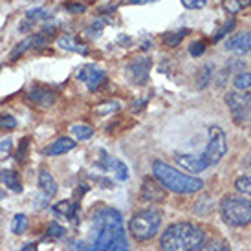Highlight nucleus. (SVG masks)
Masks as SVG:
<instances>
[{
  "label": "nucleus",
  "instance_id": "f257e3e1",
  "mask_svg": "<svg viewBox=\"0 0 251 251\" xmlns=\"http://www.w3.org/2000/svg\"><path fill=\"white\" fill-rule=\"evenodd\" d=\"M90 248L92 251H108L116 244L125 242V229L121 213L114 207H99L92 216V231H90Z\"/></svg>",
  "mask_w": 251,
  "mask_h": 251
},
{
  "label": "nucleus",
  "instance_id": "f03ea898",
  "mask_svg": "<svg viewBox=\"0 0 251 251\" xmlns=\"http://www.w3.org/2000/svg\"><path fill=\"white\" fill-rule=\"evenodd\" d=\"M209 142L207 147L202 154L193 156V154H176L174 160L180 165L181 169H185L189 173H202L205 169H209L213 165H216L226 156L228 152V140H226V132L220 126L213 125L209 126Z\"/></svg>",
  "mask_w": 251,
  "mask_h": 251
},
{
  "label": "nucleus",
  "instance_id": "7ed1b4c3",
  "mask_svg": "<svg viewBox=\"0 0 251 251\" xmlns=\"http://www.w3.org/2000/svg\"><path fill=\"white\" fill-rule=\"evenodd\" d=\"M205 231L191 222L171 224L160 236L161 251H198L205 244Z\"/></svg>",
  "mask_w": 251,
  "mask_h": 251
},
{
  "label": "nucleus",
  "instance_id": "20e7f679",
  "mask_svg": "<svg viewBox=\"0 0 251 251\" xmlns=\"http://www.w3.org/2000/svg\"><path fill=\"white\" fill-rule=\"evenodd\" d=\"M152 173H154V178L165 189L178 193V195H193V193H198L204 189V181L200 178L181 173V171L174 169L165 161H160V160L152 163Z\"/></svg>",
  "mask_w": 251,
  "mask_h": 251
},
{
  "label": "nucleus",
  "instance_id": "39448f33",
  "mask_svg": "<svg viewBox=\"0 0 251 251\" xmlns=\"http://www.w3.org/2000/svg\"><path fill=\"white\" fill-rule=\"evenodd\" d=\"M220 215L228 226H233V228L250 226L251 200L242 197H226L220 202Z\"/></svg>",
  "mask_w": 251,
  "mask_h": 251
},
{
  "label": "nucleus",
  "instance_id": "423d86ee",
  "mask_svg": "<svg viewBox=\"0 0 251 251\" xmlns=\"http://www.w3.org/2000/svg\"><path fill=\"white\" fill-rule=\"evenodd\" d=\"M160 226H161V213L158 209H142L128 222L130 235L138 242H145V240H150L152 236H156Z\"/></svg>",
  "mask_w": 251,
  "mask_h": 251
},
{
  "label": "nucleus",
  "instance_id": "0eeeda50",
  "mask_svg": "<svg viewBox=\"0 0 251 251\" xmlns=\"http://www.w3.org/2000/svg\"><path fill=\"white\" fill-rule=\"evenodd\" d=\"M226 105L236 123L240 125L251 123V95L248 92H240V90L229 92L226 95Z\"/></svg>",
  "mask_w": 251,
  "mask_h": 251
},
{
  "label": "nucleus",
  "instance_id": "6e6552de",
  "mask_svg": "<svg viewBox=\"0 0 251 251\" xmlns=\"http://www.w3.org/2000/svg\"><path fill=\"white\" fill-rule=\"evenodd\" d=\"M150 68H152V61L149 57H136L125 66V75L132 85L143 87L149 81Z\"/></svg>",
  "mask_w": 251,
  "mask_h": 251
},
{
  "label": "nucleus",
  "instance_id": "1a4fd4ad",
  "mask_svg": "<svg viewBox=\"0 0 251 251\" xmlns=\"http://www.w3.org/2000/svg\"><path fill=\"white\" fill-rule=\"evenodd\" d=\"M77 79L87 83V87L90 92H97V88L105 83L107 75H105V72L99 70V68L94 66V64H87V66H83V68L79 70Z\"/></svg>",
  "mask_w": 251,
  "mask_h": 251
},
{
  "label": "nucleus",
  "instance_id": "9d476101",
  "mask_svg": "<svg viewBox=\"0 0 251 251\" xmlns=\"http://www.w3.org/2000/svg\"><path fill=\"white\" fill-rule=\"evenodd\" d=\"M48 35H44V33H33V35H30V37H26L24 40H20L18 44H17L15 48H13V52H11V59L13 61H17L20 55H24L28 50H33V48H42L48 44Z\"/></svg>",
  "mask_w": 251,
  "mask_h": 251
},
{
  "label": "nucleus",
  "instance_id": "9b49d317",
  "mask_svg": "<svg viewBox=\"0 0 251 251\" xmlns=\"http://www.w3.org/2000/svg\"><path fill=\"white\" fill-rule=\"evenodd\" d=\"M142 200L145 202H152V204H160L165 200L163 185L156 180V178H145L142 185Z\"/></svg>",
  "mask_w": 251,
  "mask_h": 251
},
{
  "label": "nucleus",
  "instance_id": "f8f14e48",
  "mask_svg": "<svg viewBox=\"0 0 251 251\" xmlns=\"http://www.w3.org/2000/svg\"><path fill=\"white\" fill-rule=\"evenodd\" d=\"M226 50L233 54H248L251 52V32L235 33L226 40Z\"/></svg>",
  "mask_w": 251,
  "mask_h": 251
},
{
  "label": "nucleus",
  "instance_id": "ddd939ff",
  "mask_svg": "<svg viewBox=\"0 0 251 251\" xmlns=\"http://www.w3.org/2000/svg\"><path fill=\"white\" fill-rule=\"evenodd\" d=\"M28 97H30V101H32L33 105L42 107V108H48V107L55 105V101H57V94H55L54 90L44 88V87L32 88V90L28 92Z\"/></svg>",
  "mask_w": 251,
  "mask_h": 251
},
{
  "label": "nucleus",
  "instance_id": "4468645a",
  "mask_svg": "<svg viewBox=\"0 0 251 251\" xmlns=\"http://www.w3.org/2000/svg\"><path fill=\"white\" fill-rule=\"evenodd\" d=\"M57 46L61 48V50L73 52V54H81V55H87L88 52L87 44H85L83 40H79L75 35H63V37H59V39H57Z\"/></svg>",
  "mask_w": 251,
  "mask_h": 251
},
{
  "label": "nucleus",
  "instance_id": "2eb2a0df",
  "mask_svg": "<svg viewBox=\"0 0 251 251\" xmlns=\"http://www.w3.org/2000/svg\"><path fill=\"white\" fill-rule=\"evenodd\" d=\"M73 149H75V142L72 138H59L52 145H48L46 149H42V152L46 156H61V154H66Z\"/></svg>",
  "mask_w": 251,
  "mask_h": 251
},
{
  "label": "nucleus",
  "instance_id": "dca6fc26",
  "mask_svg": "<svg viewBox=\"0 0 251 251\" xmlns=\"http://www.w3.org/2000/svg\"><path fill=\"white\" fill-rule=\"evenodd\" d=\"M48 15H50V13H48V11L44 8L28 9V11H26V15H24V20L20 22V26H18V32H28V30H32V26L35 22L50 18Z\"/></svg>",
  "mask_w": 251,
  "mask_h": 251
},
{
  "label": "nucleus",
  "instance_id": "f3484780",
  "mask_svg": "<svg viewBox=\"0 0 251 251\" xmlns=\"http://www.w3.org/2000/svg\"><path fill=\"white\" fill-rule=\"evenodd\" d=\"M39 187L42 191V195H46L48 198H54L57 195V181L48 171L39 173Z\"/></svg>",
  "mask_w": 251,
  "mask_h": 251
},
{
  "label": "nucleus",
  "instance_id": "a211bd4d",
  "mask_svg": "<svg viewBox=\"0 0 251 251\" xmlns=\"http://www.w3.org/2000/svg\"><path fill=\"white\" fill-rule=\"evenodd\" d=\"M0 181L17 195L22 193V183L18 180L17 173H13V171H0Z\"/></svg>",
  "mask_w": 251,
  "mask_h": 251
},
{
  "label": "nucleus",
  "instance_id": "6ab92c4d",
  "mask_svg": "<svg viewBox=\"0 0 251 251\" xmlns=\"http://www.w3.org/2000/svg\"><path fill=\"white\" fill-rule=\"evenodd\" d=\"M187 33H189V30H185V28H181V30H173V32L163 33V35H161V40H163L165 46L176 48L181 40L187 37Z\"/></svg>",
  "mask_w": 251,
  "mask_h": 251
},
{
  "label": "nucleus",
  "instance_id": "aec40b11",
  "mask_svg": "<svg viewBox=\"0 0 251 251\" xmlns=\"http://www.w3.org/2000/svg\"><path fill=\"white\" fill-rule=\"evenodd\" d=\"M54 213L55 215H59V216H64V218H68V220H73L75 213H77V204H73L70 200H63V202H59V204L54 205Z\"/></svg>",
  "mask_w": 251,
  "mask_h": 251
},
{
  "label": "nucleus",
  "instance_id": "412c9836",
  "mask_svg": "<svg viewBox=\"0 0 251 251\" xmlns=\"http://www.w3.org/2000/svg\"><path fill=\"white\" fill-rule=\"evenodd\" d=\"M70 132L73 134V138L77 142H88L92 136H94V128L88 125H72Z\"/></svg>",
  "mask_w": 251,
  "mask_h": 251
},
{
  "label": "nucleus",
  "instance_id": "4be33fe9",
  "mask_svg": "<svg viewBox=\"0 0 251 251\" xmlns=\"http://www.w3.org/2000/svg\"><path fill=\"white\" fill-rule=\"evenodd\" d=\"M110 171H114V174H116V178L119 181L128 180V169H126V165L121 160H112L110 161Z\"/></svg>",
  "mask_w": 251,
  "mask_h": 251
},
{
  "label": "nucleus",
  "instance_id": "5701e85b",
  "mask_svg": "<svg viewBox=\"0 0 251 251\" xmlns=\"http://www.w3.org/2000/svg\"><path fill=\"white\" fill-rule=\"evenodd\" d=\"M28 229V216L26 215H15L13 216V222H11V231L15 233V235H22L24 231Z\"/></svg>",
  "mask_w": 251,
  "mask_h": 251
},
{
  "label": "nucleus",
  "instance_id": "b1692460",
  "mask_svg": "<svg viewBox=\"0 0 251 251\" xmlns=\"http://www.w3.org/2000/svg\"><path fill=\"white\" fill-rule=\"evenodd\" d=\"M233 85L238 90H246V88H251V72H242V73H236L235 79H233Z\"/></svg>",
  "mask_w": 251,
  "mask_h": 251
},
{
  "label": "nucleus",
  "instance_id": "393cba45",
  "mask_svg": "<svg viewBox=\"0 0 251 251\" xmlns=\"http://www.w3.org/2000/svg\"><path fill=\"white\" fill-rule=\"evenodd\" d=\"M46 235L50 236V238H54V240H59V238L66 236V228H64V226H61L59 222H52V224L48 226Z\"/></svg>",
  "mask_w": 251,
  "mask_h": 251
},
{
  "label": "nucleus",
  "instance_id": "a878e982",
  "mask_svg": "<svg viewBox=\"0 0 251 251\" xmlns=\"http://www.w3.org/2000/svg\"><path fill=\"white\" fill-rule=\"evenodd\" d=\"M103 30H105V22H103L101 18H97V20H94V22L88 26L85 33H87L88 39H97L99 35H103Z\"/></svg>",
  "mask_w": 251,
  "mask_h": 251
},
{
  "label": "nucleus",
  "instance_id": "bb28decb",
  "mask_svg": "<svg viewBox=\"0 0 251 251\" xmlns=\"http://www.w3.org/2000/svg\"><path fill=\"white\" fill-rule=\"evenodd\" d=\"M235 189L238 193H242V195L251 198V174L250 176H240V178L235 181Z\"/></svg>",
  "mask_w": 251,
  "mask_h": 251
},
{
  "label": "nucleus",
  "instance_id": "cd10ccee",
  "mask_svg": "<svg viewBox=\"0 0 251 251\" xmlns=\"http://www.w3.org/2000/svg\"><path fill=\"white\" fill-rule=\"evenodd\" d=\"M209 77H211V66H202L197 73V87L198 90H202V88L207 87V83H209Z\"/></svg>",
  "mask_w": 251,
  "mask_h": 251
},
{
  "label": "nucleus",
  "instance_id": "c85d7f7f",
  "mask_svg": "<svg viewBox=\"0 0 251 251\" xmlns=\"http://www.w3.org/2000/svg\"><path fill=\"white\" fill-rule=\"evenodd\" d=\"M198 251H231L229 246L224 240H211V242L204 244Z\"/></svg>",
  "mask_w": 251,
  "mask_h": 251
},
{
  "label": "nucleus",
  "instance_id": "c756f323",
  "mask_svg": "<svg viewBox=\"0 0 251 251\" xmlns=\"http://www.w3.org/2000/svg\"><path fill=\"white\" fill-rule=\"evenodd\" d=\"M17 125H18V121L13 116H9V114L0 116V130H13V128H17Z\"/></svg>",
  "mask_w": 251,
  "mask_h": 251
},
{
  "label": "nucleus",
  "instance_id": "7c9ffc66",
  "mask_svg": "<svg viewBox=\"0 0 251 251\" xmlns=\"http://www.w3.org/2000/svg\"><path fill=\"white\" fill-rule=\"evenodd\" d=\"M222 6H224V9L228 11L229 15H236V13L242 9L240 0H224V2H222Z\"/></svg>",
  "mask_w": 251,
  "mask_h": 251
},
{
  "label": "nucleus",
  "instance_id": "2f4dec72",
  "mask_svg": "<svg viewBox=\"0 0 251 251\" xmlns=\"http://www.w3.org/2000/svg\"><path fill=\"white\" fill-rule=\"evenodd\" d=\"M205 40H195V42H191V46H189V54L193 55V57H200V55L205 52Z\"/></svg>",
  "mask_w": 251,
  "mask_h": 251
},
{
  "label": "nucleus",
  "instance_id": "473e14b6",
  "mask_svg": "<svg viewBox=\"0 0 251 251\" xmlns=\"http://www.w3.org/2000/svg\"><path fill=\"white\" fill-rule=\"evenodd\" d=\"M28 147H30V138H22L20 143H18V149H17V154H15V158L18 160V161H24V160H26Z\"/></svg>",
  "mask_w": 251,
  "mask_h": 251
},
{
  "label": "nucleus",
  "instance_id": "72a5a7b5",
  "mask_svg": "<svg viewBox=\"0 0 251 251\" xmlns=\"http://www.w3.org/2000/svg\"><path fill=\"white\" fill-rule=\"evenodd\" d=\"M181 4L187 9H202L207 6V0H181Z\"/></svg>",
  "mask_w": 251,
  "mask_h": 251
},
{
  "label": "nucleus",
  "instance_id": "f704fd0d",
  "mask_svg": "<svg viewBox=\"0 0 251 251\" xmlns=\"http://www.w3.org/2000/svg\"><path fill=\"white\" fill-rule=\"evenodd\" d=\"M114 110H119V103L118 101H110V103H105L103 107L97 108L99 114H108V112H114Z\"/></svg>",
  "mask_w": 251,
  "mask_h": 251
},
{
  "label": "nucleus",
  "instance_id": "c9c22d12",
  "mask_svg": "<svg viewBox=\"0 0 251 251\" xmlns=\"http://www.w3.org/2000/svg\"><path fill=\"white\" fill-rule=\"evenodd\" d=\"M66 11H68L70 15H81V13L87 11V8H85L83 4H66Z\"/></svg>",
  "mask_w": 251,
  "mask_h": 251
},
{
  "label": "nucleus",
  "instance_id": "e433bc0d",
  "mask_svg": "<svg viewBox=\"0 0 251 251\" xmlns=\"http://www.w3.org/2000/svg\"><path fill=\"white\" fill-rule=\"evenodd\" d=\"M72 251H92V248H90V244L88 242H83V240H77V242H73L70 246Z\"/></svg>",
  "mask_w": 251,
  "mask_h": 251
},
{
  "label": "nucleus",
  "instance_id": "4c0bfd02",
  "mask_svg": "<svg viewBox=\"0 0 251 251\" xmlns=\"http://www.w3.org/2000/svg\"><path fill=\"white\" fill-rule=\"evenodd\" d=\"M233 28H235V18H231V20H229V22L226 24V26H224V28H222V30L216 33V35H215V39H213V40H218L220 37H224V35H226L229 30H233Z\"/></svg>",
  "mask_w": 251,
  "mask_h": 251
},
{
  "label": "nucleus",
  "instance_id": "58836bf2",
  "mask_svg": "<svg viewBox=\"0 0 251 251\" xmlns=\"http://www.w3.org/2000/svg\"><path fill=\"white\" fill-rule=\"evenodd\" d=\"M46 204H48V197L40 193L39 197L35 198V207H37V209H44V205H46Z\"/></svg>",
  "mask_w": 251,
  "mask_h": 251
},
{
  "label": "nucleus",
  "instance_id": "ea45409f",
  "mask_svg": "<svg viewBox=\"0 0 251 251\" xmlns=\"http://www.w3.org/2000/svg\"><path fill=\"white\" fill-rule=\"evenodd\" d=\"M145 105H147V99H138V101L132 103L130 110H132V112H138V110H142L143 107H145Z\"/></svg>",
  "mask_w": 251,
  "mask_h": 251
},
{
  "label": "nucleus",
  "instance_id": "a19ab883",
  "mask_svg": "<svg viewBox=\"0 0 251 251\" xmlns=\"http://www.w3.org/2000/svg\"><path fill=\"white\" fill-rule=\"evenodd\" d=\"M108 251H130L128 250V244H126V240L125 242H119V244H116L112 250H108Z\"/></svg>",
  "mask_w": 251,
  "mask_h": 251
},
{
  "label": "nucleus",
  "instance_id": "79ce46f5",
  "mask_svg": "<svg viewBox=\"0 0 251 251\" xmlns=\"http://www.w3.org/2000/svg\"><path fill=\"white\" fill-rule=\"evenodd\" d=\"M11 147H13L11 140H4V142H0V150H2V152H8Z\"/></svg>",
  "mask_w": 251,
  "mask_h": 251
},
{
  "label": "nucleus",
  "instance_id": "37998d69",
  "mask_svg": "<svg viewBox=\"0 0 251 251\" xmlns=\"http://www.w3.org/2000/svg\"><path fill=\"white\" fill-rule=\"evenodd\" d=\"M158 0H130V4H154Z\"/></svg>",
  "mask_w": 251,
  "mask_h": 251
},
{
  "label": "nucleus",
  "instance_id": "c03bdc74",
  "mask_svg": "<svg viewBox=\"0 0 251 251\" xmlns=\"http://www.w3.org/2000/svg\"><path fill=\"white\" fill-rule=\"evenodd\" d=\"M244 167H246V169H250V171H251V154H248V156L244 158Z\"/></svg>",
  "mask_w": 251,
  "mask_h": 251
},
{
  "label": "nucleus",
  "instance_id": "a18cd8bd",
  "mask_svg": "<svg viewBox=\"0 0 251 251\" xmlns=\"http://www.w3.org/2000/svg\"><path fill=\"white\" fill-rule=\"evenodd\" d=\"M20 251H37V246H35V244H28V246H24Z\"/></svg>",
  "mask_w": 251,
  "mask_h": 251
},
{
  "label": "nucleus",
  "instance_id": "49530a36",
  "mask_svg": "<svg viewBox=\"0 0 251 251\" xmlns=\"http://www.w3.org/2000/svg\"><path fill=\"white\" fill-rule=\"evenodd\" d=\"M143 50H149V48H150V40H147V42H143Z\"/></svg>",
  "mask_w": 251,
  "mask_h": 251
},
{
  "label": "nucleus",
  "instance_id": "de8ad7c7",
  "mask_svg": "<svg viewBox=\"0 0 251 251\" xmlns=\"http://www.w3.org/2000/svg\"><path fill=\"white\" fill-rule=\"evenodd\" d=\"M6 197V195H4V191H2V189H0V198H4Z\"/></svg>",
  "mask_w": 251,
  "mask_h": 251
}]
</instances>
